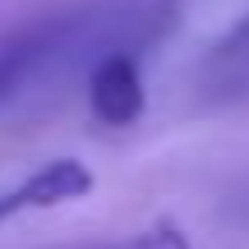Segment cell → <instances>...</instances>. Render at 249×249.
Wrapping results in <instances>:
<instances>
[{
	"label": "cell",
	"mask_w": 249,
	"mask_h": 249,
	"mask_svg": "<svg viewBox=\"0 0 249 249\" xmlns=\"http://www.w3.org/2000/svg\"><path fill=\"white\" fill-rule=\"evenodd\" d=\"M88 107L107 129H129L139 124L148 92H143V70L134 51H107L88 74Z\"/></svg>",
	"instance_id": "obj_1"
},
{
	"label": "cell",
	"mask_w": 249,
	"mask_h": 249,
	"mask_svg": "<svg viewBox=\"0 0 249 249\" xmlns=\"http://www.w3.org/2000/svg\"><path fill=\"white\" fill-rule=\"evenodd\" d=\"M194 88L213 107L249 102V14H240L213 46L203 51L194 70Z\"/></svg>",
	"instance_id": "obj_2"
},
{
	"label": "cell",
	"mask_w": 249,
	"mask_h": 249,
	"mask_svg": "<svg viewBox=\"0 0 249 249\" xmlns=\"http://www.w3.org/2000/svg\"><path fill=\"white\" fill-rule=\"evenodd\" d=\"M74 28H79V14H51V18H37V23L18 28L14 37H5L0 42V102L14 97L28 74L37 65H46L74 37Z\"/></svg>",
	"instance_id": "obj_3"
},
{
	"label": "cell",
	"mask_w": 249,
	"mask_h": 249,
	"mask_svg": "<svg viewBox=\"0 0 249 249\" xmlns=\"http://www.w3.org/2000/svg\"><path fill=\"white\" fill-rule=\"evenodd\" d=\"M92 189V171L83 166L79 157H55L46 166H37L28 180H18L14 189L0 194V222L18 213H42V208H60V203H74Z\"/></svg>",
	"instance_id": "obj_4"
},
{
	"label": "cell",
	"mask_w": 249,
	"mask_h": 249,
	"mask_svg": "<svg viewBox=\"0 0 249 249\" xmlns=\"http://www.w3.org/2000/svg\"><path fill=\"white\" fill-rule=\"evenodd\" d=\"M116 249H194V245H189V235L180 231L176 222H152V226H143L139 235L120 240Z\"/></svg>",
	"instance_id": "obj_5"
}]
</instances>
